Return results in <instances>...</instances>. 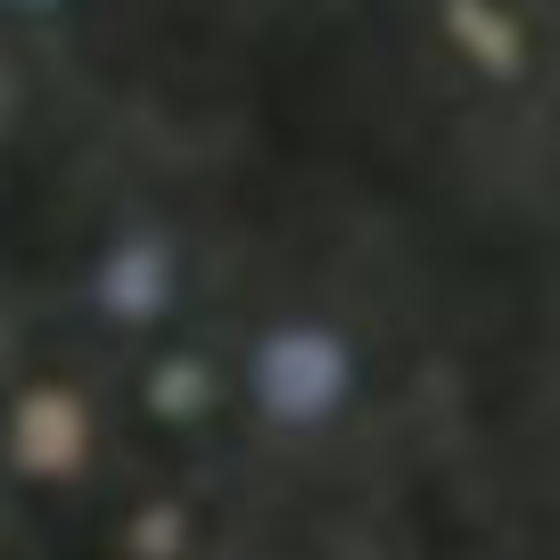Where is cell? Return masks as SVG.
I'll return each instance as SVG.
<instances>
[{
	"mask_svg": "<svg viewBox=\"0 0 560 560\" xmlns=\"http://www.w3.org/2000/svg\"><path fill=\"white\" fill-rule=\"evenodd\" d=\"M347 387H354V354H347V338L322 330V322H289V330H272L256 347V404L280 429L330 420L338 404H347Z\"/></svg>",
	"mask_w": 560,
	"mask_h": 560,
	"instance_id": "1",
	"label": "cell"
},
{
	"mask_svg": "<svg viewBox=\"0 0 560 560\" xmlns=\"http://www.w3.org/2000/svg\"><path fill=\"white\" fill-rule=\"evenodd\" d=\"M18 454H25V470H42V478L83 470V454H91V420H83V404H74L67 387H42V396H25V412H18Z\"/></svg>",
	"mask_w": 560,
	"mask_h": 560,
	"instance_id": "2",
	"label": "cell"
},
{
	"mask_svg": "<svg viewBox=\"0 0 560 560\" xmlns=\"http://www.w3.org/2000/svg\"><path fill=\"white\" fill-rule=\"evenodd\" d=\"M165 298H174V256L158 240H132L107 256V305L116 314H165Z\"/></svg>",
	"mask_w": 560,
	"mask_h": 560,
	"instance_id": "3",
	"label": "cell"
},
{
	"mask_svg": "<svg viewBox=\"0 0 560 560\" xmlns=\"http://www.w3.org/2000/svg\"><path fill=\"white\" fill-rule=\"evenodd\" d=\"M158 404L165 412H198V404H207V371L198 363H165L158 371Z\"/></svg>",
	"mask_w": 560,
	"mask_h": 560,
	"instance_id": "4",
	"label": "cell"
}]
</instances>
